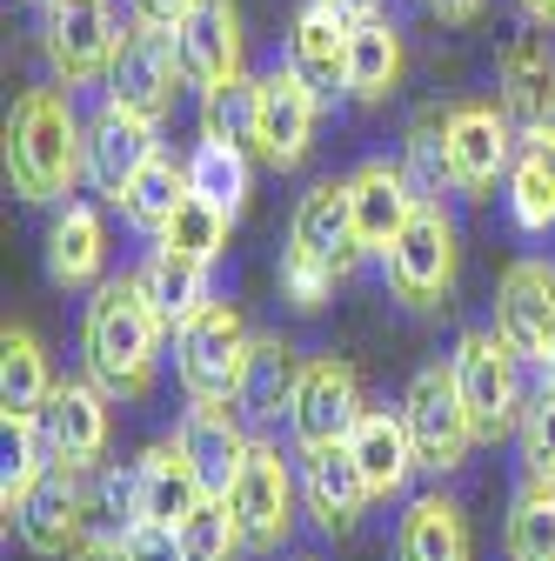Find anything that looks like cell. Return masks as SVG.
I'll use <instances>...</instances> for the list:
<instances>
[{"instance_id": "cell-1", "label": "cell", "mask_w": 555, "mask_h": 561, "mask_svg": "<svg viewBox=\"0 0 555 561\" xmlns=\"http://www.w3.org/2000/svg\"><path fill=\"white\" fill-rule=\"evenodd\" d=\"M8 181L27 207H60L88 181V121L75 88H27L8 114Z\"/></svg>"}, {"instance_id": "cell-2", "label": "cell", "mask_w": 555, "mask_h": 561, "mask_svg": "<svg viewBox=\"0 0 555 561\" xmlns=\"http://www.w3.org/2000/svg\"><path fill=\"white\" fill-rule=\"evenodd\" d=\"M161 308L148 301V280L141 274H121V280H101L94 301H88V321H81V355H88V375L107 388V394H127V401H148L155 381H161Z\"/></svg>"}, {"instance_id": "cell-3", "label": "cell", "mask_w": 555, "mask_h": 561, "mask_svg": "<svg viewBox=\"0 0 555 561\" xmlns=\"http://www.w3.org/2000/svg\"><path fill=\"white\" fill-rule=\"evenodd\" d=\"M449 368H455L462 408L475 421V442H509L522 428V408H529V394H522V368L529 362L509 347V334L502 328H468L455 341Z\"/></svg>"}, {"instance_id": "cell-4", "label": "cell", "mask_w": 555, "mask_h": 561, "mask_svg": "<svg viewBox=\"0 0 555 561\" xmlns=\"http://www.w3.org/2000/svg\"><path fill=\"white\" fill-rule=\"evenodd\" d=\"M248 347H254V328L222 295L207 301L194 321H181L174 328V375H181L188 401H235L241 368H248Z\"/></svg>"}, {"instance_id": "cell-5", "label": "cell", "mask_w": 555, "mask_h": 561, "mask_svg": "<svg viewBox=\"0 0 555 561\" xmlns=\"http://www.w3.org/2000/svg\"><path fill=\"white\" fill-rule=\"evenodd\" d=\"M388 295L401 308H442L455 295V274H462V234H455V215L442 201H422L415 221L401 228V241L388 248Z\"/></svg>"}, {"instance_id": "cell-6", "label": "cell", "mask_w": 555, "mask_h": 561, "mask_svg": "<svg viewBox=\"0 0 555 561\" xmlns=\"http://www.w3.org/2000/svg\"><path fill=\"white\" fill-rule=\"evenodd\" d=\"M228 508H235V522L248 535V554H282L288 535H295V508H302V474H295V461L274 448V442H254L248 461L228 481Z\"/></svg>"}, {"instance_id": "cell-7", "label": "cell", "mask_w": 555, "mask_h": 561, "mask_svg": "<svg viewBox=\"0 0 555 561\" xmlns=\"http://www.w3.org/2000/svg\"><path fill=\"white\" fill-rule=\"evenodd\" d=\"M401 421H408V442H415L422 474H455V468H468L475 421H468V408H462V388H455V368H449V362H429V368L408 375Z\"/></svg>"}, {"instance_id": "cell-8", "label": "cell", "mask_w": 555, "mask_h": 561, "mask_svg": "<svg viewBox=\"0 0 555 561\" xmlns=\"http://www.w3.org/2000/svg\"><path fill=\"white\" fill-rule=\"evenodd\" d=\"M121 34H127V21L114 14V0H47L41 54L60 88H94V81H107Z\"/></svg>"}, {"instance_id": "cell-9", "label": "cell", "mask_w": 555, "mask_h": 561, "mask_svg": "<svg viewBox=\"0 0 555 561\" xmlns=\"http://www.w3.org/2000/svg\"><path fill=\"white\" fill-rule=\"evenodd\" d=\"M522 127L509 121V107L502 101H455L449 114H442V148H449V187L455 194H468V201H482L496 181H509V168H516V140Z\"/></svg>"}, {"instance_id": "cell-10", "label": "cell", "mask_w": 555, "mask_h": 561, "mask_svg": "<svg viewBox=\"0 0 555 561\" xmlns=\"http://www.w3.org/2000/svg\"><path fill=\"white\" fill-rule=\"evenodd\" d=\"M107 101L148 114V121H168L181 88H188V67H181V47H174V27H155V21H127L121 34V54L107 67Z\"/></svg>"}, {"instance_id": "cell-11", "label": "cell", "mask_w": 555, "mask_h": 561, "mask_svg": "<svg viewBox=\"0 0 555 561\" xmlns=\"http://www.w3.org/2000/svg\"><path fill=\"white\" fill-rule=\"evenodd\" d=\"M321 94L295 75V67H268L254 75V161H268L274 174H295L315 148V121H321Z\"/></svg>"}, {"instance_id": "cell-12", "label": "cell", "mask_w": 555, "mask_h": 561, "mask_svg": "<svg viewBox=\"0 0 555 561\" xmlns=\"http://www.w3.org/2000/svg\"><path fill=\"white\" fill-rule=\"evenodd\" d=\"M81 474H88V468L60 461V455L41 468V481L27 488V502L14 508V528H21V548H27V554L54 561V554H75V548L88 541L94 495H88V481H81Z\"/></svg>"}, {"instance_id": "cell-13", "label": "cell", "mask_w": 555, "mask_h": 561, "mask_svg": "<svg viewBox=\"0 0 555 561\" xmlns=\"http://www.w3.org/2000/svg\"><path fill=\"white\" fill-rule=\"evenodd\" d=\"M496 328L542 381H555V261L542 254L509 261L502 288H496Z\"/></svg>"}, {"instance_id": "cell-14", "label": "cell", "mask_w": 555, "mask_h": 561, "mask_svg": "<svg viewBox=\"0 0 555 561\" xmlns=\"http://www.w3.org/2000/svg\"><path fill=\"white\" fill-rule=\"evenodd\" d=\"M362 375L341 362V355H315L302 368V388H295V408H288V435H295V455H315V448H341L362 421Z\"/></svg>"}, {"instance_id": "cell-15", "label": "cell", "mask_w": 555, "mask_h": 561, "mask_svg": "<svg viewBox=\"0 0 555 561\" xmlns=\"http://www.w3.org/2000/svg\"><path fill=\"white\" fill-rule=\"evenodd\" d=\"M349 41H355V8H341V0H302L288 21V67L328 107L349 94Z\"/></svg>"}, {"instance_id": "cell-16", "label": "cell", "mask_w": 555, "mask_h": 561, "mask_svg": "<svg viewBox=\"0 0 555 561\" xmlns=\"http://www.w3.org/2000/svg\"><path fill=\"white\" fill-rule=\"evenodd\" d=\"M155 154H161V121L134 114V107H121V101H101V107L88 114V187H94V194L121 201L127 181L141 174Z\"/></svg>"}, {"instance_id": "cell-17", "label": "cell", "mask_w": 555, "mask_h": 561, "mask_svg": "<svg viewBox=\"0 0 555 561\" xmlns=\"http://www.w3.org/2000/svg\"><path fill=\"white\" fill-rule=\"evenodd\" d=\"M174 47L188 67V88H222L241 81V60H248V34H241V8L235 0H194V8L174 21Z\"/></svg>"}, {"instance_id": "cell-18", "label": "cell", "mask_w": 555, "mask_h": 561, "mask_svg": "<svg viewBox=\"0 0 555 561\" xmlns=\"http://www.w3.org/2000/svg\"><path fill=\"white\" fill-rule=\"evenodd\" d=\"M41 428H47V448L60 461H75V468H94L114 442V414H107V388L94 375H67L54 381L47 408H41Z\"/></svg>"}, {"instance_id": "cell-19", "label": "cell", "mask_w": 555, "mask_h": 561, "mask_svg": "<svg viewBox=\"0 0 555 561\" xmlns=\"http://www.w3.org/2000/svg\"><path fill=\"white\" fill-rule=\"evenodd\" d=\"M496 101L509 107V121L522 134L555 127V41H548V27H529L496 54Z\"/></svg>"}, {"instance_id": "cell-20", "label": "cell", "mask_w": 555, "mask_h": 561, "mask_svg": "<svg viewBox=\"0 0 555 561\" xmlns=\"http://www.w3.org/2000/svg\"><path fill=\"white\" fill-rule=\"evenodd\" d=\"M288 248L315 254L321 267H335L349 280L369 248H362V228H355V207H349V181H315L302 201H295V228H288Z\"/></svg>"}, {"instance_id": "cell-21", "label": "cell", "mask_w": 555, "mask_h": 561, "mask_svg": "<svg viewBox=\"0 0 555 561\" xmlns=\"http://www.w3.org/2000/svg\"><path fill=\"white\" fill-rule=\"evenodd\" d=\"M127 495H134V522L181 528V522L201 508L207 481H201V468L188 461L181 442H155V448L134 455V468H127Z\"/></svg>"}, {"instance_id": "cell-22", "label": "cell", "mask_w": 555, "mask_h": 561, "mask_svg": "<svg viewBox=\"0 0 555 561\" xmlns=\"http://www.w3.org/2000/svg\"><path fill=\"white\" fill-rule=\"evenodd\" d=\"M369 502H375V488H369L362 461L349 455V442L302 455V508L315 515L321 535H349V528L369 515Z\"/></svg>"}, {"instance_id": "cell-23", "label": "cell", "mask_w": 555, "mask_h": 561, "mask_svg": "<svg viewBox=\"0 0 555 561\" xmlns=\"http://www.w3.org/2000/svg\"><path fill=\"white\" fill-rule=\"evenodd\" d=\"M174 442H181V448H188V461L201 468L207 495H228L235 468H241V461H248V448H254V435H248V414H241L235 401H194V408L181 414Z\"/></svg>"}, {"instance_id": "cell-24", "label": "cell", "mask_w": 555, "mask_h": 561, "mask_svg": "<svg viewBox=\"0 0 555 561\" xmlns=\"http://www.w3.org/2000/svg\"><path fill=\"white\" fill-rule=\"evenodd\" d=\"M349 207H355V228H362V248L375 261H388V248L401 241V228L415 221V207H422V194L408 187V174L395 161H362L349 174Z\"/></svg>"}, {"instance_id": "cell-25", "label": "cell", "mask_w": 555, "mask_h": 561, "mask_svg": "<svg viewBox=\"0 0 555 561\" xmlns=\"http://www.w3.org/2000/svg\"><path fill=\"white\" fill-rule=\"evenodd\" d=\"M47 274L54 288H101L107 274V221L88 201H60L47 221Z\"/></svg>"}, {"instance_id": "cell-26", "label": "cell", "mask_w": 555, "mask_h": 561, "mask_svg": "<svg viewBox=\"0 0 555 561\" xmlns=\"http://www.w3.org/2000/svg\"><path fill=\"white\" fill-rule=\"evenodd\" d=\"M395 561H475V535L455 495H415L395 528Z\"/></svg>"}, {"instance_id": "cell-27", "label": "cell", "mask_w": 555, "mask_h": 561, "mask_svg": "<svg viewBox=\"0 0 555 561\" xmlns=\"http://www.w3.org/2000/svg\"><path fill=\"white\" fill-rule=\"evenodd\" d=\"M302 355L282 341V334H254V347H248V368H241V388H235V408L248 414V421H288V408H295V388H302Z\"/></svg>"}, {"instance_id": "cell-28", "label": "cell", "mask_w": 555, "mask_h": 561, "mask_svg": "<svg viewBox=\"0 0 555 561\" xmlns=\"http://www.w3.org/2000/svg\"><path fill=\"white\" fill-rule=\"evenodd\" d=\"M349 455L362 461V474H369V488H375V502H395L401 488H408V474L422 468V461H415V442H408L401 408H362L355 435H349Z\"/></svg>"}, {"instance_id": "cell-29", "label": "cell", "mask_w": 555, "mask_h": 561, "mask_svg": "<svg viewBox=\"0 0 555 561\" xmlns=\"http://www.w3.org/2000/svg\"><path fill=\"white\" fill-rule=\"evenodd\" d=\"M401 88V27L388 14H355V41H349V101L355 107H382Z\"/></svg>"}, {"instance_id": "cell-30", "label": "cell", "mask_w": 555, "mask_h": 561, "mask_svg": "<svg viewBox=\"0 0 555 561\" xmlns=\"http://www.w3.org/2000/svg\"><path fill=\"white\" fill-rule=\"evenodd\" d=\"M141 280H148V301L161 308V321H168V328L194 321L207 301H215V261L181 254V248H168V241H155V254H148Z\"/></svg>"}, {"instance_id": "cell-31", "label": "cell", "mask_w": 555, "mask_h": 561, "mask_svg": "<svg viewBox=\"0 0 555 561\" xmlns=\"http://www.w3.org/2000/svg\"><path fill=\"white\" fill-rule=\"evenodd\" d=\"M509 221L522 234H548L555 228V127L522 134L516 168H509Z\"/></svg>"}, {"instance_id": "cell-32", "label": "cell", "mask_w": 555, "mask_h": 561, "mask_svg": "<svg viewBox=\"0 0 555 561\" xmlns=\"http://www.w3.org/2000/svg\"><path fill=\"white\" fill-rule=\"evenodd\" d=\"M54 394V368L47 347L34 341V328H0V414H41Z\"/></svg>"}, {"instance_id": "cell-33", "label": "cell", "mask_w": 555, "mask_h": 561, "mask_svg": "<svg viewBox=\"0 0 555 561\" xmlns=\"http://www.w3.org/2000/svg\"><path fill=\"white\" fill-rule=\"evenodd\" d=\"M188 201V161H174V154H155L141 174L127 181V194L114 201L121 207V221L134 228V234H148V241H161V228L174 221V207Z\"/></svg>"}, {"instance_id": "cell-34", "label": "cell", "mask_w": 555, "mask_h": 561, "mask_svg": "<svg viewBox=\"0 0 555 561\" xmlns=\"http://www.w3.org/2000/svg\"><path fill=\"white\" fill-rule=\"evenodd\" d=\"M254 148H241V140H215V134H201L194 140V154H188V187L207 194L215 207H228V215H241V201L254 187Z\"/></svg>"}, {"instance_id": "cell-35", "label": "cell", "mask_w": 555, "mask_h": 561, "mask_svg": "<svg viewBox=\"0 0 555 561\" xmlns=\"http://www.w3.org/2000/svg\"><path fill=\"white\" fill-rule=\"evenodd\" d=\"M509 561H555V481H522L509 502V528H502Z\"/></svg>"}, {"instance_id": "cell-36", "label": "cell", "mask_w": 555, "mask_h": 561, "mask_svg": "<svg viewBox=\"0 0 555 561\" xmlns=\"http://www.w3.org/2000/svg\"><path fill=\"white\" fill-rule=\"evenodd\" d=\"M174 535H181V561H241L248 554V535H241L228 495H201V508Z\"/></svg>"}, {"instance_id": "cell-37", "label": "cell", "mask_w": 555, "mask_h": 561, "mask_svg": "<svg viewBox=\"0 0 555 561\" xmlns=\"http://www.w3.org/2000/svg\"><path fill=\"white\" fill-rule=\"evenodd\" d=\"M228 228H235L228 207H215L207 194H194V187H188V201L174 207V221L161 228V241H168V248H181V254H201V261H222Z\"/></svg>"}, {"instance_id": "cell-38", "label": "cell", "mask_w": 555, "mask_h": 561, "mask_svg": "<svg viewBox=\"0 0 555 561\" xmlns=\"http://www.w3.org/2000/svg\"><path fill=\"white\" fill-rule=\"evenodd\" d=\"M395 168L408 174V187L422 194V201H442V187H449V148H442V114H422L408 134H401V154H395Z\"/></svg>"}, {"instance_id": "cell-39", "label": "cell", "mask_w": 555, "mask_h": 561, "mask_svg": "<svg viewBox=\"0 0 555 561\" xmlns=\"http://www.w3.org/2000/svg\"><path fill=\"white\" fill-rule=\"evenodd\" d=\"M201 134L215 140H241V148H254V81H222L201 94Z\"/></svg>"}, {"instance_id": "cell-40", "label": "cell", "mask_w": 555, "mask_h": 561, "mask_svg": "<svg viewBox=\"0 0 555 561\" xmlns=\"http://www.w3.org/2000/svg\"><path fill=\"white\" fill-rule=\"evenodd\" d=\"M516 442H522V468H529L535 481H555V381H542V388L529 394Z\"/></svg>"}, {"instance_id": "cell-41", "label": "cell", "mask_w": 555, "mask_h": 561, "mask_svg": "<svg viewBox=\"0 0 555 561\" xmlns=\"http://www.w3.org/2000/svg\"><path fill=\"white\" fill-rule=\"evenodd\" d=\"M335 267H321L315 254H302V248H288L282 254V295L302 308V314H315V308H328V295H335Z\"/></svg>"}, {"instance_id": "cell-42", "label": "cell", "mask_w": 555, "mask_h": 561, "mask_svg": "<svg viewBox=\"0 0 555 561\" xmlns=\"http://www.w3.org/2000/svg\"><path fill=\"white\" fill-rule=\"evenodd\" d=\"M121 554L127 561H181V535L161 522H127L121 528Z\"/></svg>"}, {"instance_id": "cell-43", "label": "cell", "mask_w": 555, "mask_h": 561, "mask_svg": "<svg viewBox=\"0 0 555 561\" xmlns=\"http://www.w3.org/2000/svg\"><path fill=\"white\" fill-rule=\"evenodd\" d=\"M194 0H127V21H155V27H174Z\"/></svg>"}, {"instance_id": "cell-44", "label": "cell", "mask_w": 555, "mask_h": 561, "mask_svg": "<svg viewBox=\"0 0 555 561\" xmlns=\"http://www.w3.org/2000/svg\"><path fill=\"white\" fill-rule=\"evenodd\" d=\"M482 8H489V0H429V14H435V21H449V27L482 21Z\"/></svg>"}, {"instance_id": "cell-45", "label": "cell", "mask_w": 555, "mask_h": 561, "mask_svg": "<svg viewBox=\"0 0 555 561\" xmlns=\"http://www.w3.org/2000/svg\"><path fill=\"white\" fill-rule=\"evenodd\" d=\"M75 561H127V554H121V535H101V541H81Z\"/></svg>"}, {"instance_id": "cell-46", "label": "cell", "mask_w": 555, "mask_h": 561, "mask_svg": "<svg viewBox=\"0 0 555 561\" xmlns=\"http://www.w3.org/2000/svg\"><path fill=\"white\" fill-rule=\"evenodd\" d=\"M516 8H522L529 27H548V34H555V0H516Z\"/></svg>"}, {"instance_id": "cell-47", "label": "cell", "mask_w": 555, "mask_h": 561, "mask_svg": "<svg viewBox=\"0 0 555 561\" xmlns=\"http://www.w3.org/2000/svg\"><path fill=\"white\" fill-rule=\"evenodd\" d=\"M341 8H355V14H369V8H375V0H341Z\"/></svg>"}, {"instance_id": "cell-48", "label": "cell", "mask_w": 555, "mask_h": 561, "mask_svg": "<svg viewBox=\"0 0 555 561\" xmlns=\"http://www.w3.org/2000/svg\"><path fill=\"white\" fill-rule=\"evenodd\" d=\"M295 561H315V554H295Z\"/></svg>"}, {"instance_id": "cell-49", "label": "cell", "mask_w": 555, "mask_h": 561, "mask_svg": "<svg viewBox=\"0 0 555 561\" xmlns=\"http://www.w3.org/2000/svg\"><path fill=\"white\" fill-rule=\"evenodd\" d=\"M41 8H47V0H41Z\"/></svg>"}]
</instances>
